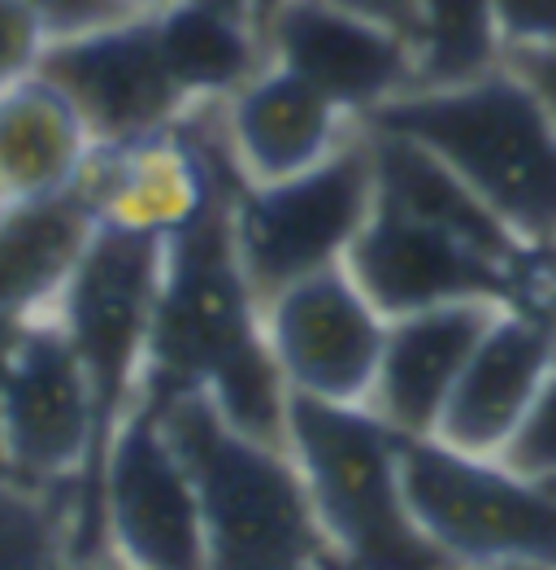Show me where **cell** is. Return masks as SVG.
<instances>
[{
	"mask_svg": "<svg viewBox=\"0 0 556 570\" xmlns=\"http://www.w3.org/2000/svg\"><path fill=\"white\" fill-rule=\"evenodd\" d=\"M366 131L374 148V209L344 266L383 318L457 301L548 309L553 253L513 236L421 144L374 127Z\"/></svg>",
	"mask_w": 556,
	"mask_h": 570,
	"instance_id": "obj_1",
	"label": "cell"
},
{
	"mask_svg": "<svg viewBox=\"0 0 556 570\" xmlns=\"http://www.w3.org/2000/svg\"><path fill=\"white\" fill-rule=\"evenodd\" d=\"M231 184L235 166H227L209 205L166 236L161 292L136 401L161 405L196 392L239 431L287 444L291 392L266 340L261 296L235 253Z\"/></svg>",
	"mask_w": 556,
	"mask_h": 570,
	"instance_id": "obj_2",
	"label": "cell"
},
{
	"mask_svg": "<svg viewBox=\"0 0 556 570\" xmlns=\"http://www.w3.org/2000/svg\"><path fill=\"white\" fill-rule=\"evenodd\" d=\"M366 127L421 144L513 236L556 253V122L505 61L469 83L396 96Z\"/></svg>",
	"mask_w": 556,
	"mask_h": 570,
	"instance_id": "obj_3",
	"label": "cell"
},
{
	"mask_svg": "<svg viewBox=\"0 0 556 570\" xmlns=\"http://www.w3.org/2000/svg\"><path fill=\"white\" fill-rule=\"evenodd\" d=\"M157 414L200 497L205 570H322L330 562L287 444L239 431L196 392L161 401Z\"/></svg>",
	"mask_w": 556,
	"mask_h": 570,
	"instance_id": "obj_4",
	"label": "cell"
},
{
	"mask_svg": "<svg viewBox=\"0 0 556 570\" xmlns=\"http://www.w3.org/2000/svg\"><path fill=\"white\" fill-rule=\"evenodd\" d=\"M400 440L366 405L287 401V449L344 570H457L405 501Z\"/></svg>",
	"mask_w": 556,
	"mask_h": 570,
	"instance_id": "obj_5",
	"label": "cell"
},
{
	"mask_svg": "<svg viewBox=\"0 0 556 570\" xmlns=\"http://www.w3.org/2000/svg\"><path fill=\"white\" fill-rule=\"evenodd\" d=\"M161 262H166V239L96 227L83 253L75 257L61 292L48 305L88 371L96 405V458L75 510V527H70V558L105 553L96 483H100V462L109 453V440L118 423L131 414L143 383L148 335H152L157 292H161Z\"/></svg>",
	"mask_w": 556,
	"mask_h": 570,
	"instance_id": "obj_6",
	"label": "cell"
},
{
	"mask_svg": "<svg viewBox=\"0 0 556 570\" xmlns=\"http://www.w3.org/2000/svg\"><path fill=\"white\" fill-rule=\"evenodd\" d=\"M400 483L417 527L457 570H556V492L496 458L400 440Z\"/></svg>",
	"mask_w": 556,
	"mask_h": 570,
	"instance_id": "obj_7",
	"label": "cell"
},
{
	"mask_svg": "<svg viewBox=\"0 0 556 570\" xmlns=\"http://www.w3.org/2000/svg\"><path fill=\"white\" fill-rule=\"evenodd\" d=\"M374 209L370 131L357 127L318 166L278 179L231 184V236L261 305L296 279L344 266Z\"/></svg>",
	"mask_w": 556,
	"mask_h": 570,
	"instance_id": "obj_8",
	"label": "cell"
},
{
	"mask_svg": "<svg viewBox=\"0 0 556 570\" xmlns=\"http://www.w3.org/2000/svg\"><path fill=\"white\" fill-rule=\"evenodd\" d=\"M0 458L9 483L66 497L79 510L96 458V405L88 371L52 309L27 314L9 344L0 375Z\"/></svg>",
	"mask_w": 556,
	"mask_h": 570,
	"instance_id": "obj_9",
	"label": "cell"
},
{
	"mask_svg": "<svg viewBox=\"0 0 556 570\" xmlns=\"http://www.w3.org/2000/svg\"><path fill=\"white\" fill-rule=\"evenodd\" d=\"M105 553L136 570H205L200 497L157 405L136 401L100 462Z\"/></svg>",
	"mask_w": 556,
	"mask_h": 570,
	"instance_id": "obj_10",
	"label": "cell"
},
{
	"mask_svg": "<svg viewBox=\"0 0 556 570\" xmlns=\"http://www.w3.org/2000/svg\"><path fill=\"white\" fill-rule=\"evenodd\" d=\"M261 318L291 396L366 405L387 340V318L357 287L348 266H330L287 284L261 305Z\"/></svg>",
	"mask_w": 556,
	"mask_h": 570,
	"instance_id": "obj_11",
	"label": "cell"
},
{
	"mask_svg": "<svg viewBox=\"0 0 556 570\" xmlns=\"http://www.w3.org/2000/svg\"><path fill=\"white\" fill-rule=\"evenodd\" d=\"M40 75L75 105L96 148L157 136L191 109L161 61L148 13L48 40Z\"/></svg>",
	"mask_w": 556,
	"mask_h": 570,
	"instance_id": "obj_12",
	"label": "cell"
},
{
	"mask_svg": "<svg viewBox=\"0 0 556 570\" xmlns=\"http://www.w3.org/2000/svg\"><path fill=\"white\" fill-rule=\"evenodd\" d=\"M261 45L270 61L314 83L357 122L417 83L409 36L330 0H278Z\"/></svg>",
	"mask_w": 556,
	"mask_h": 570,
	"instance_id": "obj_13",
	"label": "cell"
},
{
	"mask_svg": "<svg viewBox=\"0 0 556 570\" xmlns=\"http://www.w3.org/2000/svg\"><path fill=\"white\" fill-rule=\"evenodd\" d=\"M553 366V314L530 305H500L487 332L478 335L430 440L469 458H500Z\"/></svg>",
	"mask_w": 556,
	"mask_h": 570,
	"instance_id": "obj_14",
	"label": "cell"
},
{
	"mask_svg": "<svg viewBox=\"0 0 556 570\" xmlns=\"http://www.w3.org/2000/svg\"><path fill=\"white\" fill-rule=\"evenodd\" d=\"M222 144L248 184H278L330 157L361 122L278 61H261L222 105Z\"/></svg>",
	"mask_w": 556,
	"mask_h": 570,
	"instance_id": "obj_15",
	"label": "cell"
},
{
	"mask_svg": "<svg viewBox=\"0 0 556 570\" xmlns=\"http://www.w3.org/2000/svg\"><path fill=\"white\" fill-rule=\"evenodd\" d=\"M496 309L500 305L487 301H457V305L387 318V340L366 410L405 440H430L478 335L487 332Z\"/></svg>",
	"mask_w": 556,
	"mask_h": 570,
	"instance_id": "obj_16",
	"label": "cell"
},
{
	"mask_svg": "<svg viewBox=\"0 0 556 570\" xmlns=\"http://www.w3.org/2000/svg\"><path fill=\"white\" fill-rule=\"evenodd\" d=\"M96 153L75 105L36 70L0 92V200H48L79 184Z\"/></svg>",
	"mask_w": 556,
	"mask_h": 570,
	"instance_id": "obj_17",
	"label": "cell"
},
{
	"mask_svg": "<svg viewBox=\"0 0 556 570\" xmlns=\"http://www.w3.org/2000/svg\"><path fill=\"white\" fill-rule=\"evenodd\" d=\"M96 218L79 188L0 209V314L27 318L52 305Z\"/></svg>",
	"mask_w": 556,
	"mask_h": 570,
	"instance_id": "obj_18",
	"label": "cell"
},
{
	"mask_svg": "<svg viewBox=\"0 0 556 570\" xmlns=\"http://www.w3.org/2000/svg\"><path fill=\"white\" fill-rule=\"evenodd\" d=\"M148 18H152L161 61L191 109L222 105L266 61V45L257 27L239 22L231 13H218L209 4L175 0Z\"/></svg>",
	"mask_w": 556,
	"mask_h": 570,
	"instance_id": "obj_19",
	"label": "cell"
},
{
	"mask_svg": "<svg viewBox=\"0 0 556 570\" xmlns=\"http://www.w3.org/2000/svg\"><path fill=\"white\" fill-rule=\"evenodd\" d=\"M414 88H453L496 70L505 45L492 0H414Z\"/></svg>",
	"mask_w": 556,
	"mask_h": 570,
	"instance_id": "obj_20",
	"label": "cell"
},
{
	"mask_svg": "<svg viewBox=\"0 0 556 570\" xmlns=\"http://www.w3.org/2000/svg\"><path fill=\"white\" fill-rule=\"evenodd\" d=\"M75 505L52 492L0 483V570H61L70 562Z\"/></svg>",
	"mask_w": 556,
	"mask_h": 570,
	"instance_id": "obj_21",
	"label": "cell"
},
{
	"mask_svg": "<svg viewBox=\"0 0 556 570\" xmlns=\"http://www.w3.org/2000/svg\"><path fill=\"white\" fill-rule=\"evenodd\" d=\"M496 462H505L509 471L535 479V483L556 479V366L548 371V380L539 383L522 428L513 431V440Z\"/></svg>",
	"mask_w": 556,
	"mask_h": 570,
	"instance_id": "obj_22",
	"label": "cell"
},
{
	"mask_svg": "<svg viewBox=\"0 0 556 570\" xmlns=\"http://www.w3.org/2000/svg\"><path fill=\"white\" fill-rule=\"evenodd\" d=\"M48 40L44 18L27 0H0V92L40 70Z\"/></svg>",
	"mask_w": 556,
	"mask_h": 570,
	"instance_id": "obj_23",
	"label": "cell"
},
{
	"mask_svg": "<svg viewBox=\"0 0 556 570\" xmlns=\"http://www.w3.org/2000/svg\"><path fill=\"white\" fill-rule=\"evenodd\" d=\"M505 48L556 45V0H492Z\"/></svg>",
	"mask_w": 556,
	"mask_h": 570,
	"instance_id": "obj_24",
	"label": "cell"
},
{
	"mask_svg": "<svg viewBox=\"0 0 556 570\" xmlns=\"http://www.w3.org/2000/svg\"><path fill=\"white\" fill-rule=\"evenodd\" d=\"M40 18H44L48 36H79V31H92L105 22H118V18H136L127 13L118 0H27Z\"/></svg>",
	"mask_w": 556,
	"mask_h": 570,
	"instance_id": "obj_25",
	"label": "cell"
},
{
	"mask_svg": "<svg viewBox=\"0 0 556 570\" xmlns=\"http://www.w3.org/2000/svg\"><path fill=\"white\" fill-rule=\"evenodd\" d=\"M505 66L539 96V105L548 109L556 122V45L548 48H505Z\"/></svg>",
	"mask_w": 556,
	"mask_h": 570,
	"instance_id": "obj_26",
	"label": "cell"
},
{
	"mask_svg": "<svg viewBox=\"0 0 556 570\" xmlns=\"http://www.w3.org/2000/svg\"><path fill=\"white\" fill-rule=\"evenodd\" d=\"M330 4H339L348 13H361V18H374V22H383V27H391V31L414 40V0H330Z\"/></svg>",
	"mask_w": 556,
	"mask_h": 570,
	"instance_id": "obj_27",
	"label": "cell"
},
{
	"mask_svg": "<svg viewBox=\"0 0 556 570\" xmlns=\"http://www.w3.org/2000/svg\"><path fill=\"white\" fill-rule=\"evenodd\" d=\"M196 4H209L218 13H231L239 22H252L257 36H261V0H196Z\"/></svg>",
	"mask_w": 556,
	"mask_h": 570,
	"instance_id": "obj_28",
	"label": "cell"
},
{
	"mask_svg": "<svg viewBox=\"0 0 556 570\" xmlns=\"http://www.w3.org/2000/svg\"><path fill=\"white\" fill-rule=\"evenodd\" d=\"M18 323H22V318L0 314V375H4V357H9V344H13V335H18ZM0 483H9V475H4V458H0Z\"/></svg>",
	"mask_w": 556,
	"mask_h": 570,
	"instance_id": "obj_29",
	"label": "cell"
},
{
	"mask_svg": "<svg viewBox=\"0 0 556 570\" xmlns=\"http://www.w3.org/2000/svg\"><path fill=\"white\" fill-rule=\"evenodd\" d=\"M61 570H136V567H127V562L113 558V553H96V558H70Z\"/></svg>",
	"mask_w": 556,
	"mask_h": 570,
	"instance_id": "obj_30",
	"label": "cell"
},
{
	"mask_svg": "<svg viewBox=\"0 0 556 570\" xmlns=\"http://www.w3.org/2000/svg\"><path fill=\"white\" fill-rule=\"evenodd\" d=\"M127 13H157V9H166V4H175V0H118Z\"/></svg>",
	"mask_w": 556,
	"mask_h": 570,
	"instance_id": "obj_31",
	"label": "cell"
},
{
	"mask_svg": "<svg viewBox=\"0 0 556 570\" xmlns=\"http://www.w3.org/2000/svg\"><path fill=\"white\" fill-rule=\"evenodd\" d=\"M548 314L556 318V253H553V279H548Z\"/></svg>",
	"mask_w": 556,
	"mask_h": 570,
	"instance_id": "obj_32",
	"label": "cell"
},
{
	"mask_svg": "<svg viewBox=\"0 0 556 570\" xmlns=\"http://www.w3.org/2000/svg\"><path fill=\"white\" fill-rule=\"evenodd\" d=\"M322 570H344V567H339V562L330 558V562H326ZM492 570H548V567H492Z\"/></svg>",
	"mask_w": 556,
	"mask_h": 570,
	"instance_id": "obj_33",
	"label": "cell"
},
{
	"mask_svg": "<svg viewBox=\"0 0 556 570\" xmlns=\"http://www.w3.org/2000/svg\"><path fill=\"white\" fill-rule=\"evenodd\" d=\"M275 9H278V0H261V31H266V22H270Z\"/></svg>",
	"mask_w": 556,
	"mask_h": 570,
	"instance_id": "obj_34",
	"label": "cell"
},
{
	"mask_svg": "<svg viewBox=\"0 0 556 570\" xmlns=\"http://www.w3.org/2000/svg\"><path fill=\"white\" fill-rule=\"evenodd\" d=\"M548 488H553V492H556V479H553V483H548Z\"/></svg>",
	"mask_w": 556,
	"mask_h": 570,
	"instance_id": "obj_35",
	"label": "cell"
},
{
	"mask_svg": "<svg viewBox=\"0 0 556 570\" xmlns=\"http://www.w3.org/2000/svg\"><path fill=\"white\" fill-rule=\"evenodd\" d=\"M0 209H4V200H0Z\"/></svg>",
	"mask_w": 556,
	"mask_h": 570,
	"instance_id": "obj_36",
	"label": "cell"
}]
</instances>
